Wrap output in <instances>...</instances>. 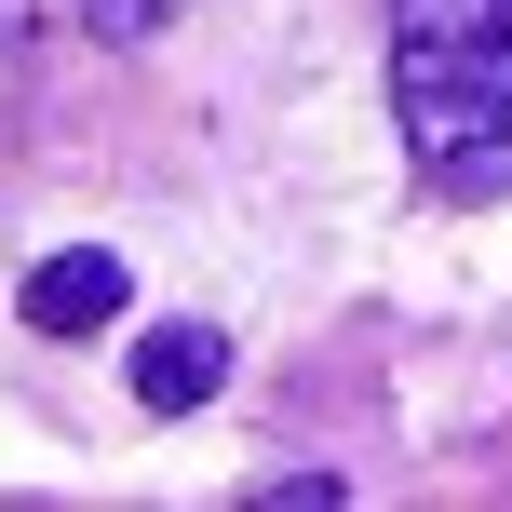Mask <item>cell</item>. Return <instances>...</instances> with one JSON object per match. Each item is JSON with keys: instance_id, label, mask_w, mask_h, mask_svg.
Returning a JSON list of instances; mask_svg holds the SVG:
<instances>
[{"instance_id": "obj_2", "label": "cell", "mask_w": 512, "mask_h": 512, "mask_svg": "<svg viewBox=\"0 0 512 512\" xmlns=\"http://www.w3.org/2000/svg\"><path fill=\"white\" fill-rule=\"evenodd\" d=\"M27 324H41V337H95V324H122V256H108V243L41 256V270H27Z\"/></svg>"}, {"instance_id": "obj_1", "label": "cell", "mask_w": 512, "mask_h": 512, "mask_svg": "<svg viewBox=\"0 0 512 512\" xmlns=\"http://www.w3.org/2000/svg\"><path fill=\"white\" fill-rule=\"evenodd\" d=\"M391 108H405V149L459 203L512 189V0H405Z\"/></svg>"}, {"instance_id": "obj_3", "label": "cell", "mask_w": 512, "mask_h": 512, "mask_svg": "<svg viewBox=\"0 0 512 512\" xmlns=\"http://www.w3.org/2000/svg\"><path fill=\"white\" fill-rule=\"evenodd\" d=\"M216 378H230V337H216V324H149V337H135V405H149V418L216 405Z\"/></svg>"}, {"instance_id": "obj_4", "label": "cell", "mask_w": 512, "mask_h": 512, "mask_svg": "<svg viewBox=\"0 0 512 512\" xmlns=\"http://www.w3.org/2000/svg\"><path fill=\"white\" fill-rule=\"evenodd\" d=\"M81 14H95L108 41H149V27H162V0H81Z\"/></svg>"}]
</instances>
